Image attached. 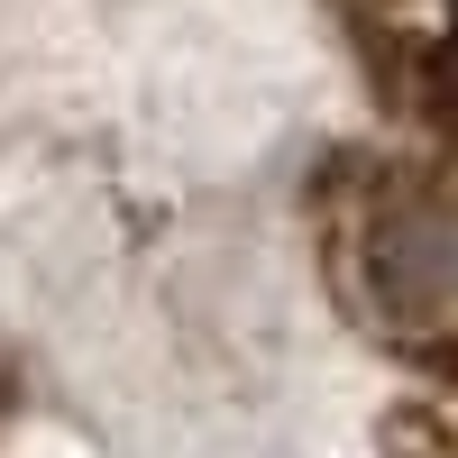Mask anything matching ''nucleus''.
Wrapping results in <instances>:
<instances>
[{"mask_svg": "<svg viewBox=\"0 0 458 458\" xmlns=\"http://www.w3.org/2000/svg\"><path fill=\"white\" fill-rule=\"evenodd\" d=\"M349 19L412 120H458V0H349Z\"/></svg>", "mask_w": 458, "mask_h": 458, "instance_id": "f257e3e1", "label": "nucleus"}, {"mask_svg": "<svg viewBox=\"0 0 458 458\" xmlns=\"http://www.w3.org/2000/svg\"><path fill=\"white\" fill-rule=\"evenodd\" d=\"M376 458H458V358L431 367L422 386L394 403V422H386V440H376Z\"/></svg>", "mask_w": 458, "mask_h": 458, "instance_id": "f03ea898", "label": "nucleus"}]
</instances>
